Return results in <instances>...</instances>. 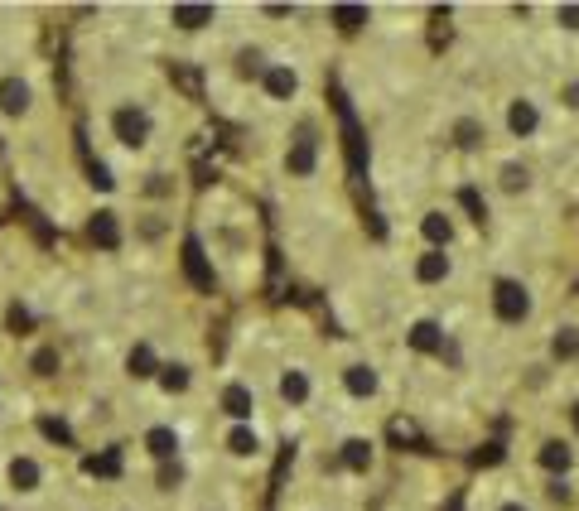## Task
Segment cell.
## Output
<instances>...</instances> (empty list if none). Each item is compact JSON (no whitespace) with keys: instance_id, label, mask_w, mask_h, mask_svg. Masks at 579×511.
Instances as JSON below:
<instances>
[{"instance_id":"obj_1","label":"cell","mask_w":579,"mask_h":511,"mask_svg":"<svg viewBox=\"0 0 579 511\" xmlns=\"http://www.w3.org/2000/svg\"><path fill=\"white\" fill-rule=\"evenodd\" d=\"M0 487L20 502V507H34L44 492H49V463L39 454H29V449H20V454L5 458V468H0Z\"/></svg>"},{"instance_id":"obj_2","label":"cell","mask_w":579,"mask_h":511,"mask_svg":"<svg viewBox=\"0 0 579 511\" xmlns=\"http://www.w3.org/2000/svg\"><path fill=\"white\" fill-rule=\"evenodd\" d=\"M488 304H493V319L502 323V328H522V323L536 314V295H531V285L517 280V275H497Z\"/></svg>"},{"instance_id":"obj_3","label":"cell","mask_w":579,"mask_h":511,"mask_svg":"<svg viewBox=\"0 0 579 511\" xmlns=\"http://www.w3.org/2000/svg\"><path fill=\"white\" fill-rule=\"evenodd\" d=\"M107 126H111V140H116L121 150H145L150 135H155V116H150L145 102H116Z\"/></svg>"},{"instance_id":"obj_4","label":"cell","mask_w":579,"mask_h":511,"mask_svg":"<svg viewBox=\"0 0 579 511\" xmlns=\"http://www.w3.org/2000/svg\"><path fill=\"white\" fill-rule=\"evenodd\" d=\"M575 444L570 439H560V434H551V439H541L536 444V454H531V468H536V478H575Z\"/></svg>"},{"instance_id":"obj_5","label":"cell","mask_w":579,"mask_h":511,"mask_svg":"<svg viewBox=\"0 0 579 511\" xmlns=\"http://www.w3.org/2000/svg\"><path fill=\"white\" fill-rule=\"evenodd\" d=\"M314 169H319V131L304 121L285 145V174L290 179H314Z\"/></svg>"},{"instance_id":"obj_6","label":"cell","mask_w":579,"mask_h":511,"mask_svg":"<svg viewBox=\"0 0 579 511\" xmlns=\"http://www.w3.org/2000/svg\"><path fill=\"white\" fill-rule=\"evenodd\" d=\"M502 121H507V135H512V140H531V135H541V126H546V116H541V102H536L531 92H517V97H507V111H502Z\"/></svg>"},{"instance_id":"obj_7","label":"cell","mask_w":579,"mask_h":511,"mask_svg":"<svg viewBox=\"0 0 579 511\" xmlns=\"http://www.w3.org/2000/svg\"><path fill=\"white\" fill-rule=\"evenodd\" d=\"M29 111H34V82L25 73H0V116L25 121Z\"/></svg>"},{"instance_id":"obj_8","label":"cell","mask_w":579,"mask_h":511,"mask_svg":"<svg viewBox=\"0 0 579 511\" xmlns=\"http://www.w3.org/2000/svg\"><path fill=\"white\" fill-rule=\"evenodd\" d=\"M140 449H145V458H150L155 468H169V463H179V454H184V439H179L174 425H150V430L140 434Z\"/></svg>"},{"instance_id":"obj_9","label":"cell","mask_w":579,"mask_h":511,"mask_svg":"<svg viewBox=\"0 0 579 511\" xmlns=\"http://www.w3.org/2000/svg\"><path fill=\"white\" fill-rule=\"evenodd\" d=\"M218 410L227 415V425H251V415H256V391H251V381L232 377L222 386L218 396Z\"/></svg>"},{"instance_id":"obj_10","label":"cell","mask_w":579,"mask_h":511,"mask_svg":"<svg viewBox=\"0 0 579 511\" xmlns=\"http://www.w3.org/2000/svg\"><path fill=\"white\" fill-rule=\"evenodd\" d=\"M261 97H266V102H295V97H300V68H295V63H266Z\"/></svg>"},{"instance_id":"obj_11","label":"cell","mask_w":579,"mask_h":511,"mask_svg":"<svg viewBox=\"0 0 579 511\" xmlns=\"http://www.w3.org/2000/svg\"><path fill=\"white\" fill-rule=\"evenodd\" d=\"M411 275H415V285H444V280L454 275V251L425 246V251L411 261Z\"/></svg>"},{"instance_id":"obj_12","label":"cell","mask_w":579,"mask_h":511,"mask_svg":"<svg viewBox=\"0 0 579 511\" xmlns=\"http://www.w3.org/2000/svg\"><path fill=\"white\" fill-rule=\"evenodd\" d=\"M420 237H425V246H435V251H454V237H459L454 213H449V208H430V213L420 217Z\"/></svg>"},{"instance_id":"obj_13","label":"cell","mask_w":579,"mask_h":511,"mask_svg":"<svg viewBox=\"0 0 579 511\" xmlns=\"http://www.w3.org/2000/svg\"><path fill=\"white\" fill-rule=\"evenodd\" d=\"M222 449H227V458H237V463H256V458L266 454L261 434L251 430V425H227V434H222Z\"/></svg>"},{"instance_id":"obj_14","label":"cell","mask_w":579,"mask_h":511,"mask_svg":"<svg viewBox=\"0 0 579 511\" xmlns=\"http://www.w3.org/2000/svg\"><path fill=\"white\" fill-rule=\"evenodd\" d=\"M338 377H343V391H348L353 401H372V396L382 391V381H377V367H372V362H348Z\"/></svg>"},{"instance_id":"obj_15","label":"cell","mask_w":579,"mask_h":511,"mask_svg":"<svg viewBox=\"0 0 579 511\" xmlns=\"http://www.w3.org/2000/svg\"><path fill=\"white\" fill-rule=\"evenodd\" d=\"M309 396H314L309 372H304V367H285V372H280V401L290 405V410H300V405H309Z\"/></svg>"},{"instance_id":"obj_16","label":"cell","mask_w":579,"mask_h":511,"mask_svg":"<svg viewBox=\"0 0 579 511\" xmlns=\"http://www.w3.org/2000/svg\"><path fill=\"white\" fill-rule=\"evenodd\" d=\"M454 145L459 150H483L488 145V121L483 116H459L454 121Z\"/></svg>"},{"instance_id":"obj_17","label":"cell","mask_w":579,"mask_h":511,"mask_svg":"<svg viewBox=\"0 0 579 511\" xmlns=\"http://www.w3.org/2000/svg\"><path fill=\"white\" fill-rule=\"evenodd\" d=\"M169 20H174V29H208L218 20V10L213 5H174Z\"/></svg>"},{"instance_id":"obj_18","label":"cell","mask_w":579,"mask_h":511,"mask_svg":"<svg viewBox=\"0 0 579 511\" xmlns=\"http://www.w3.org/2000/svg\"><path fill=\"white\" fill-rule=\"evenodd\" d=\"M497 189L512 193V198H517V193H526V189H531V164L507 160L502 169H497Z\"/></svg>"},{"instance_id":"obj_19","label":"cell","mask_w":579,"mask_h":511,"mask_svg":"<svg viewBox=\"0 0 579 511\" xmlns=\"http://www.w3.org/2000/svg\"><path fill=\"white\" fill-rule=\"evenodd\" d=\"M488 511H541V507L531 502V492H522V487H497L493 497H488Z\"/></svg>"},{"instance_id":"obj_20","label":"cell","mask_w":579,"mask_h":511,"mask_svg":"<svg viewBox=\"0 0 579 511\" xmlns=\"http://www.w3.org/2000/svg\"><path fill=\"white\" fill-rule=\"evenodd\" d=\"M343 468H348V473H367V468H372V444H367V439H348V444H343Z\"/></svg>"},{"instance_id":"obj_21","label":"cell","mask_w":579,"mask_h":511,"mask_svg":"<svg viewBox=\"0 0 579 511\" xmlns=\"http://www.w3.org/2000/svg\"><path fill=\"white\" fill-rule=\"evenodd\" d=\"M411 348H420V352H444L440 323H430V319L415 323V328H411Z\"/></svg>"},{"instance_id":"obj_22","label":"cell","mask_w":579,"mask_h":511,"mask_svg":"<svg viewBox=\"0 0 579 511\" xmlns=\"http://www.w3.org/2000/svg\"><path fill=\"white\" fill-rule=\"evenodd\" d=\"M92 242L107 246V251H116V246H121V227H116V213H97V222H92Z\"/></svg>"},{"instance_id":"obj_23","label":"cell","mask_w":579,"mask_h":511,"mask_svg":"<svg viewBox=\"0 0 579 511\" xmlns=\"http://www.w3.org/2000/svg\"><path fill=\"white\" fill-rule=\"evenodd\" d=\"M131 377H160V357L150 343H136L131 348Z\"/></svg>"},{"instance_id":"obj_24","label":"cell","mask_w":579,"mask_h":511,"mask_svg":"<svg viewBox=\"0 0 579 511\" xmlns=\"http://www.w3.org/2000/svg\"><path fill=\"white\" fill-rule=\"evenodd\" d=\"M58 362H63V357H58L54 343H44V348H34V352H29V372H34V377H54V372H58Z\"/></svg>"},{"instance_id":"obj_25","label":"cell","mask_w":579,"mask_h":511,"mask_svg":"<svg viewBox=\"0 0 579 511\" xmlns=\"http://www.w3.org/2000/svg\"><path fill=\"white\" fill-rule=\"evenodd\" d=\"M329 20H333L338 29H343V34H353V29L367 25V10H362V5H333Z\"/></svg>"},{"instance_id":"obj_26","label":"cell","mask_w":579,"mask_h":511,"mask_svg":"<svg viewBox=\"0 0 579 511\" xmlns=\"http://www.w3.org/2000/svg\"><path fill=\"white\" fill-rule=\"evenodd\" d=\"M160 386H165L169 396H174V391H189V367H184V362H160Z\"/></svg>"},{"instance_id":"obj_27","label":"cell","mask_w":579,"mask_h":511,"mask_svg":"<svg viewBox=\"0 0 579 511\" xmlns=\"http://www.w3.org/2000/svg\"><path fill=\"white\" fill-rule=\"evenodd\" d=\"M555 107L579 111V73H575V78H560V82H555Z\"/></svg>"},{"instance_id":"obj_28","label":"cell","mask_w":579,"mask_h":511,"mask_svg":"<svg viewBox=\"0 0 579 511\" xmlns=\"http://www.w3.org/2000/svg\"><path fill=\"white\" fill-rule=\"evenodd\" d=\"M551 20L565 29V34H579V5H555Z\"/></svg>"},{"instance_id":"obj_29","label":"cell","mask_w":579,"mask_h":511,"mask_svg":"<svg viewBox=\"0 0 579 511\" xmlns=\"http://www.w3.org/2000/svg\"><path fill=\"white\" fill-rule=\"evenodd\" d=\"M551 352L555 357H575L579 352V328H560V338L551 343Z\"/></svg>"},{"instance_id":"obj_30","label":"cell","mask_w":579,"mask_h":511,"mask_svg":"<svg viewBox=\"0 0 579 511\" xmlns=\"http://www.w3.org/2000/svg\"><path fill=\"white\" fill-rule=\"evenodd\" d=\"M189 511H232L227 502H198V507H189Z\"/></svg>"},{"instance_id":"obj_31","label":"cell","mask_w":579,"mask_h":511,"mask_svg":"<svg viewBox=\"0 0 579 511\" xmlns=\"http://www.w3.org/2000/svg\"><path fill=\"white\" fill-rule=\"evenodd\" d=\"M295 511H343V507H333V502H309V507H295Z\"/></svg>"},{"instance_id":"obj_32","label":"cell","mask_w":579,"mask_h":511,"mask_svg":"<svg viewBox=\"0 0 579 511\" xmlns=\"http://www.w3.org/2000/svg\"><path fill=\"white\" fill-rule=\"evenodd\" d=\"M111 511H140V507L136 502H121V507H111Z\"/></svg>"}]
</instances>
